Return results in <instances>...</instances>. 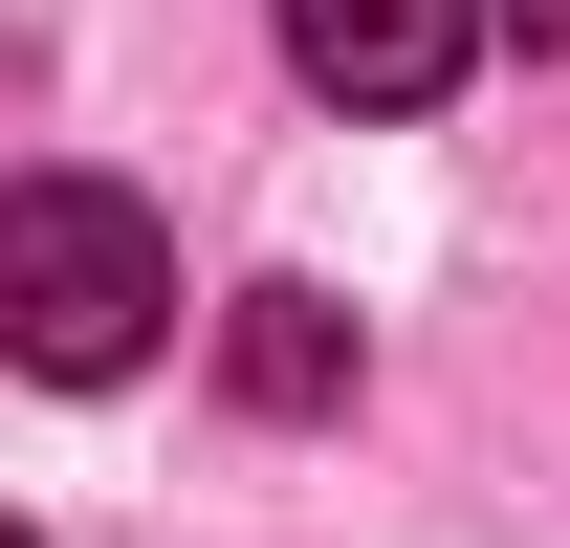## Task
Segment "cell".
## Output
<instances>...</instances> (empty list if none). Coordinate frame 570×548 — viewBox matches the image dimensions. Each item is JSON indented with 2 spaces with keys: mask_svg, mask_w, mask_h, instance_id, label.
I'll return each mask as SVG.
<instances>
[{
  "mask_svg": "<svg viewBox=\"0 0 570 548\" xmlns=\"http://www.w3.org/2000/svg\"><path fill=\"white\" fill-rule=\"evenodd\" d=\"M219 373H242V417H330L352 395V307H330V285H242Z\"/></svg>",
  "mask_w": 570,
  "mask_h": 548,
  "instance_id": "3957f363",
  "label": "cell"
},
{
  "mask_svg": "<svg viewBox=\"0 0 570 548\" xmlns=\"http://www.w3.org/2000/svg\"><path fill=\"white\" fill-rule=\"evenodd\" d=\"M461 45H483V0H285V67L330 110H439Z\"/></svg>",
  "mask_w": 570,
  "mask_h": 548,
  "instance_id": "7a4b0ae2",
  "label": "cell"
},
{
  "mask_svg": "<svg viewBox=\"0 0 570 548\" xmlns=\"http://www.w3.org/2000/svg\"><path fill=\"white\" fill-rule=\"evenodd\" d=\"M154 307H176V242L110 176H22L0 198V330H22V373H132Z\"/></svg>",
  "mask_w": 570,
  "mask_h": 548,
  "instance_id": "6da1fadb",
  "label": "cell"
},
{
  "mask_svg": "<svg viewBox=\"0 0 570 548\" xmlns=\"http://www.w3.org/2000/svg\"><path fill=\"white\" fill-rule=\"evenodd\" d=\"M483 22H527V45H570V0H483Z\"/></svg>",
  "mask_w": 570,
  "mask_h": 548,
  "instance_id": "277c9868",
  "label": "cell"
}]
</instances>
